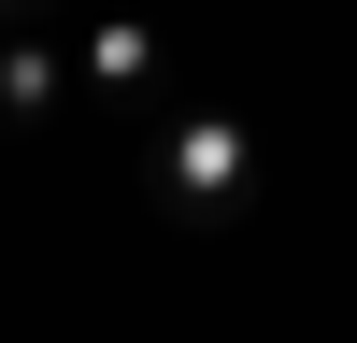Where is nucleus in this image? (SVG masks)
Here are the masks:
<instances>
[{"label":"nucleus","instance_id":"f257e3e1","mask_svg":"<svg viewBox=\"0 0 357 343\" xmlns=\"http://www.w3.org/2000/svg\"><path fill=\"white\" fill-rule=\"evenodd\" d=\"M257 114L243 100H172L158 129H143V215L172 229H243L257 215Z\"/></svg>","mask_w":357,"mask_h":343},{"label":"nucleus","instance_id":"f03ea898","mask_svg":"<svg viewBox=\"0 0 357 343\" xmlns=\"http://www.w3.org/2000/svg\"><path fill=\"white\" fill-rule=\"evenodd\" d=\"M72 72L100 86L114 114H129V143H143V129H158V114H172V43H158V29H143V15H100V29H86V43H72Z\"/></svg>","mask_w":357,"mask_h":343},{"label":"nucleus","instance_id":"7ed1b4c3","mask_svg":"<svg viewBox=\"0 0 357 343\" xmlns=\"http://www.w3.org/2000/svg\"><path fill=\"white\" fill-rule=\"evenodd\" d=\"M57 86H72V43L57 29H0V129H57Z\"/></svg>","mask_w":357,"mask_h":343},{"label":"nucleus","instance_id":"20e7f679","mask_svg":"<svg viewBox=\"0 0 357 343\" xmlns=\"http://www.w3.org/2000/svg\"><path fill=\"white\" fill-rule=\"evenodd\" d=\"M57 15H72V0H0V29H57Z\"/></svg>","mask_w":357,"mask_h":343}]
</instances>
